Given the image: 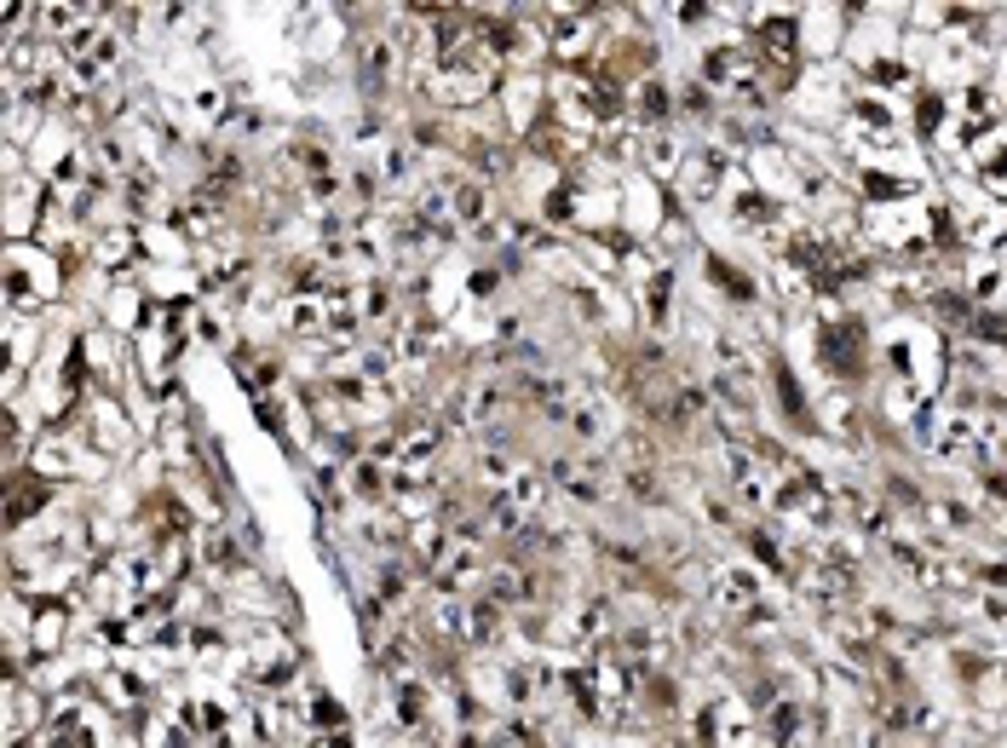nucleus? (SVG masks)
Instances as JSON below:
<instances>
[{
    "label": "nucleus",
    "mask_w": 1007,
    "mask_h": 748,
    "mask_svg": "<svg viewBox=\"0 0 1007 748\" xmlns=\"http://www.w3.org/2000/svg\"><path fill=\"white\" fill-rule=\"evenodd\" d=\"M0 277H7V311L12 316L41 311L46 300H58V288H64L58 253L35 248V242H7V253H0Z\"/></svg>",
    "instance_id": "nucleus-1"
},
{
    "label": "nucleus",
    "mask_w": 1007,
    "mask_h": 748,
    "mask_svg": "<svg viewBox=\"0 0 1007 748\" xmlns=\"http://www.w3.org/2000/svg\"><path fill=\"white\" fill-rule=\"evenodd\" d=\"M29 472L46 478V484H70V478H93V455H86L81 438H70L64 426H52L35 438V449H29Z\"/></svg>",
    "instance_id": "nucleus-2"
},
{
    "label": "nucleus",
    "mask_w": 1007,
    "mask_h": 748,
    "mask_svg": "<svg viewBox=\"0 0 1007 748\" xmlns=\"http://www.w3.org/2000/svg\"><path fill=\"white\" fill-rule=\"evenodd\" d=\"M818 357H823V368L829 374H841V381H852V374L863 368V334H858V323L852 316H823L818 323Z\"/></svg>",
    "instance_id": "nucleus-3"
},
{
    "label": "nucleus",
    "mask_w": 1007,
    "mask_h": 748,
    "mask_svg": "<svg viewBox=\"0 0 1007 748\" xmlns=\"http://www.w3.org/2000/svg\"><path fill=\"white\" fill-rule=\"evenodd\" d=\"M248 679L253 685H266V690H277V685H288V674L300 668V651L282 640V633H259V640L248 645Z\"/></svg>",
    "instance_id": "nucleus-4"
},
{
    "label": "nucleus",
    "mask_w": 1007,
    "mask_h": 748,
    "mask_svg": "<svg viewBox=\"0 0 1007 748\" xmlns=\"http://www.w3.org/2000/svg\"><path fill=\"white\" fill-rule=\"evenodd\" d=\"M86 426H93V449L98 455H122L127 449V415H122V403H115L110 392H98L93 403H86Z\"/></svg>",
    "instance_id": "nucleus-5"
},
{
    "label": "nucleus",
    "mask_w": 1007,
    "mask_h": 748,
    "mask_svg": "<svg viewBox=\"0 0 1007 748\" xmlns=\"http://www.w3.org/2000/svg\"><path fill=\"white\" fill-rule=\"evenodd\" d=\"M93 697H98L110 714H133V719H144V685H138L133 668H104V674H93Z\"/></svg>",
    "instance_id": "nucleus-6"
},
{
    "label": "nucleus",
    "mask_w": 1007,
    "mask_h": 748,
    "mask_svg": "<svg viewBox=\"0 0 1007 748\" xmlns=\"http://www.w3.org/2000/svg\"><path fill=\"white\" fill-rule=\"evenodd\" d=\"M64 633H70V604L64 599H41L35 604V622H29V651L46 662V656H58Z\"/></svg>",
    "instance_id": "nucleus-7"
},
{
    "label": "nucleus",
    "mask_w": 1007,
    "mask_h": 748,
    "mask_svg": "<svg viewBox=\"0 0 1007 748\" xmlns=\"http://www.w3.org/2000/svg\"><path fill=\"white\" fill-rule=\"evenodd\" d=\"M432 570H438V582H467V575H478V570H484V541H478L473 530H455V536H449V547L438 553V564H432Z\"/></svg>",
    "instance_id": "nucleus-8"
},
{
    "label": "nucleus",
    "mask_w": 1007,
    "mask_h": 748,
    "mask_svg": "<svg viewBox=\"0 0 1007 748\" xmlns=\"http://www.w3.org/2000/svg\"><path fill=\"white\" fill-rule=\"evenodd\" d=\"M973 167H978V179H985L990 190H1007V127L1001 122L973 138Z\"/></svg>",
    "instance_id": "nucleus-9"
},
{
    "label": "nucleus",
    "mask_w": 1007,
    "mask_h": 748,
    "mask_svg": "<svg viewBox=\"0 0 1007 748\" xmlns=\"http://www.w3.org/2000/svg\"><path fill=\"white\" fill-rule=\"evenodd\" d=\"M201 564H208L214 575H248L242 547L230 541V530H225V524H208V530H201Z\"/></svg>",
    "instance_id": "nucleus-10"
},
{
    "label": "nucleus",
    "mask_w": 1007,
    "mask_h": 748,
    "mask_svg": "<svg viewBox=\"0 0 1007 748\" xmlns=\"http://www.w3.org/2000/svg\"><path fill=\"white\" fill-rule=\"evenodd\" d=\"M104 316H110V334H138L150 311H144V294H138L133 282H115L110 300H104Z\"/></svg>",
    "instance_id": "nucleus-11"
},
{
    "label": "nucleus",
    "mask_w": 1007,
    "mask_h": 748,
    "mask_svg": "<svg viewBox=\"0 0 1007 748\" xmlns=\"http://www.w3.org/2000/svg\"><path fill=\"white\" fill-rule=\"evenodd\" d=\"M41 507H46V478L18 472V478H12V489H7V524H12V530H23Z\"/></svg>",
    "instance_id": "nucleus-12"
},
{
    "label": "nucleus",
    "mask_w": 1007,
    "mask_h": 748,
    "mask_svg": "<svg viewBox=\"0 0 1007 748\" xmlns=\"http://www.w3.org/2000/svg\"><path fill=\"white\" fill-rule=\"evenodd\" d=\"M455 409H460V426H489V415L501 409V381H473Z\"/></svg>",
    "instance_id": "nucleus-13"
},
{
    "label": "nucleus",
    "mask_w": 1007,
    "mask_h": 748,
    "mask_svg": "<svg viewBox=\"0 0 1007 748\" xmlns=\"http://www.w3.org/2000/svg\"><path fill=\"white\" fill-rule=\"evenodd\" d=\"M133 253H138V230L115 225V230H104V237L93 242V266H104V271H122V266H133Z\"/></svg>",
    "instance_id": "nucleus-14"
},
{
    "label": "nucleus",
    "mask_w": 1007,
    "mask_h": 748,
    "mask_svg": "<svg viewBox=\"0 0 1007 748\" xmlns=\"http://www.w3.org/2000/svg\"><path fill=\"white\" fill-rule=\"evenodd\" d=\"M731 219H737V225H777V219H783V208H777V196H766V190H755V185H743V190L731 196Z\"/></svg>",
    "instance_id": "nucleus-15"
},
{
    "label": "nucleus",
    "mask_w": 1007,
    "mask_h": 748,
    "mask_svg": "<svg viewBox=\"0 0 1007 748\" xmlns=\"http://www.w3.org/2000/svg\"><path fill=\"white\" fill-rule=\"evenodd\" d=\"M640 150H645V167L656 173V179H679V167H685V156H679V144H674L668 133H651V138L640 144Z\"/></svg>",
    "instance_id": "nucleus-16"
},
{
    "label": "nucleus",
    "mask_w": 1007,
    "mask_h": 748,
    "mask_svg": "<svg viewBox=\"0 0 1007 748\" xmlns=\"http://www.w3.org/2000/svg\"><path fill=\"white\" fill-rule=\"evenodd\" d=\"M449 208H455V225H478V219L489 214V190H484L478 179H467V185L449 190Z\"/></svg>",
    "instance_id": "nucleus-17"
},
{
    "label": "nucleus",
    "mask_w": 1007,
    "mask_h": 748,
    "mask_svg": "<svg viewBox=\"0 0 1007 748\" xmlns=\"http://www.w3.org/2000/svg\"><path fill=\"white\" fill-rule=\"evenodd\" d=\"M426 703H432V697H426V685H421V679H397V719H403L409 731H421V726H426Z\"/></svg>",
    "instance_id": "nucleus-18"
},
{
    "label": "nucleus",
    "mask_w": 1007,
    "mask_h": 748,
    "mask_svg": "<svg viewBox=\"0 0 1007 748\" xmlns=\"http://www.w3.org/2000/svg\"><path fill=\"white\" fill-rule=\"evenodd\" d=\"M719 604H726V611H760V593H755V582H748L743 570H731V575H719Z\"/></svg>",
    "instance_id": "nucleus-19"
},
{
    "label": "nucleus",
    "mask_w": 1007,
    "mask_h": 748,
    "mask_svg": "<svg viewBox=\"0 0 1007 748\" xmlns=\"http://www.w3.org/2000/svg\"><path fill=\"white\" fill-rule=\"evenodd\" d=\"M777 397H783V409H789V420L800 426V432H812V409H806V397H800V386H795V374L777 363Z\"/></svg>",
    "instance_id": "nucleus-20"
},
{
    "label": "nucleus",
    "mask_w": 1007,
    "mask_h": 748,
    "mask_svg": "<svg viewBox=\"0 0 1007 748\" xmlns=\"http://www.w3.org/2000/svg\"><path fill=\"white\" fill-rule=\"evenodd\" d=\"M633 115H640V122H668V93H662V81L633 86Z\"/></svg>",
    "instance_id": "nucleus-21"
},
{
    "label": "nucleus",
    "mask_w": 1007,
    "mask_h": 748,
    "mask_svg": "<svg viewBox=\"0 0 1007 748\" xmlns=\"http://www.w3.org/2000/svg\"><path fill=\"white\" fill-rule=\"evenodd\" d=\"M386 81H392V46L374 41V46L363 52V86H368V93H381Z\"/></svg>",
    "instance_id": "nucleus-22"
},
{
    "label": "nucleus",
    "mask_w": 1007,
    "mask_h": 748,
    "mask_svg": "<svg viewBox=\"0 0 1007 748\" xmlns=\"http://www.w3.org/2000/svg\"><path fill=\"white\" fill-rule=\"evenodd\" d=\"M708 271H714V282H719V288H726V294H731V300H755V282H748L743 271H731V266H726V259H708Z\"/></svg>",
    "instance_id": "nucleus-23"
},
{
    "label": "nucleus",
    "mask_w": 1007,
    "mask_h": 748,
    "mask_svg": "<svg viewBox=\"0 0 1007 748\" xmlns=\"http://www.w3.org/2000/svg\"><path fill=\"white\" fill-rule=\"evenodd\" d=\"M541 214L559 219V225L575 219V190H570V185H553V190H547V201H541Z\"/></svg>",
    "instance_id": "nucleus-24"
},
{
    "label": "nucleus",
    "mask_w": 1007,
    "mask_h": 748,
    "mask_svg": "<svg viewBox=\"0 0 1007 748\" xmlns=\"http://www.w3.org/2000/svg\"><path fill=\"white\" fill-rule=\"evenodd\" d=\"M973 334L985 340V345H1007V316H996V311H978V316H973Z\"/></svg>",
    "instance_id": "nucleus-25"
},
{
    "label": "nucleus",
    "mask_w": 1007,
    "mask_h": 748,
    "mask_svg": "<svg viewBox=\"0 0 1007 748\" xmlns=\"http://www.w3.org/2000/svg\"><path fill=\"white\" fill-rule=\"evenodd\" d=\"M938 122H944V98H938V93H921V98H915V127L933 133Z\"/></svg>",
    "instance_id": "nucleus-26"
},
{
    "label": "nucleus",
    "mask_w": 1007,
    "mask_h": 748,
    "mask_svg": "<svg viewBox=\"0 0 1007 748\" xmlns=\"http://www.w3.org/2000/svg\"><path fill=\"white\" fill-rule=\"evenodd\" d=\"M674 12H679V23H685V29H697V23H708L719 7H708V0H685V7H674Z\"/></svg>",
    "instance_id": "nucleus-27"
},
{
    "label": "nucleus",
    "mask_w": 1007,
    "mask_h": 748,
    "mask_svg": "<svg viewBox=\"0 0 1007 748\" xmlns=\"http://www.w3.org/2000/svg\"><path fill=\"white\" fill-rule=\"evenodd\" d=\"M679 110H685V115H708V86H685Z\"/></svg>",
    "instance_id": "nucleus-28"
},
{
    "label": "nucleus",
    "mask_w": 1007,
    "mask_h": 748,
    "mask_svg": "<svg viewBox=\"0 0 1007 748\" xmlns=\"http://www.w3.org/2000/svg\"><path fill=\"white\" fill-rule=\"evenodd\" d=\"M403 748H438V742H432V737H415V742H403Z\"/></svg>",
    "instance_id": "nucleus-29"
}]
</instances>
